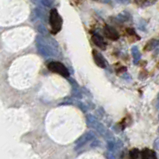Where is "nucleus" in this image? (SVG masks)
<instances>
[{
  "label": "nucleus",
  "mask_w": 159,
  "mask_h": 159,
  "mask_svg": "<svg viewBox=\"0 0 159 159\" xmlns=\"http://www.w3.org/2000/svg\"><path fill=\"white\" fill-rule=\"evenodd\" d=\"M92 41L93 43L96 45L97 47H99L102 50H105L106 49V43L104 41V39L101 37L100 35H97V34H94L92 36Z\"/></svg>",
  "instance_id": "423d86ee"
},
{
  "label": "nucleus",
  "mask_w": 159,
  "mask_h": 159,
  "mask_svg": "<svg viewBox=\"0 0 159 159\" xmlns=\"http://www.w3.org/2000/svg\"><path fill=\"white\" fill-rule=\"evenodd\" d=\"M48 69L54 72V73H58L63 77H68L69 76V71L65 67L64 64H62L61 62L57 61H52L48 64Z\"/></svg>",
  "instance_id": "7ed1b4c3"
},
{
  "label": "nucleus",
  "mask_w": 159,
  "mask_h": 159,
  "mask_svg": "<svg viewBox=\"0 0 159 159\" xmlns=\"http://www.w3.org/2000/svg\"><path fill=\"white\" fill-rule=\"evenodd\" d=\"M104 33L107 36L109 39H112V40H117L119 38V33L117 32V30L112 27L111 25H106L104 27Z\"/></svg>",
  "instance_id": "39448f33"
},
{
  "label": "nucleus",
  "mask_w": 159,
  "mask_h": 159,
  "mask_svg": "<svg viewBox=\"0 0 159 159\" xmlns=\"http://www.w3.org/2000/svg\"><path fill=\"white\" fill-rule=\"evenodd\" d=\"M94 134L92 133V132H87L86 134H84L82 137H81L78 141H77V146H79V147H81V146H84V145L87 143L88 141H90V140H92V139H94Z\"/></svg>",
  "instance_id": "0eeeda50"
},
{
  "label": "nucleus",
  "mask_w": 159,
  "mask_h": 159,
  "mask_svg": "<svg viewBox=\"0 0 159 159\" xmlns=\"http://www.w3.org/2000/svg\"><path fill=\"white\" fill-rule=\"evenodd\" d=\"M49 21H50L51 25V32L53 34H56L59 32L62 27V18L60 14L58 13L57 9H51L50 16H49Z\"/></svg>",
  "instance_id": "f03ea898"
},
{
  "label": "nucleus",
  "mask_w": 159,
  "mask_h": 159,
  "mask_svg": "<svg viewBox=\"0 0 159 159\" xmlns=\"http://www.w3.org/2000/svg\"><path fill=\"white\" fill-rule=\"evenodd\" d=\"M118 2H122V3H125V2H128L129 0H117Z\"/></svg>",
  "instance_id": "f8f14e48"
},
{
  "label": "nucleus",
  "mask_w": 159,
  "mask_h": 159,
  "mask_svg": "<svg viewBox=\"0 0 159 159\" xmlns=\"http://www.w3.org/2000/svg\"><path fill=\"white\" fill-rule=\"evenodd\" d=\"M129 155L132 159H137V158H140V152H139L138 149L134 148L129 152Z\"/></svg>",
  "instance_id": "9d476101"
},
{
  "label": "nucleus",
  "mask_w": 159,
  "mask_h": 159,
  "mask_svg": "<svg viewBox=\"0 0 159 159\" xmlns=\"http://www.w3.org/2000/svg\"><path fill=\"white\" fill-rule=\"evenodd\" d=\"M36 45H37L38 51L45 57L55 56L58 52V47L54 40L48 39L43 36H38L36 38Z\"/></svg>",
  "instance_id": "f257e3e1"
},
{
  "label": "nucleus",
  "mask_w": 159,
  "mask_h": 159,
  "mask_svg": "<svg viewBox=\"0 0 159 159\" xmlns=\"http://www.w3.org/2000/svg\"><path fill=\"white\" fill-rule=\"evenodd\" d=\"M92 54H93V59H94L95 63H96L99 67H101V68L107 67V62H106L105 59H104L103 55L100 52L97 51V50H93Z\"/></svg>",
  "instance_id": "20e7f679"
},
{
  "label": "nucleus",
  "mask_w": 159,
  "mask_h": 159,
  "mask_svg": "<svg viewBox=\"0 0 159 159\" xmlns=\"http://www.w3.org/2000/svg\"><path fill=\"white\" fill-rule=\"evenodd\" d=\"M41 2L44 6H46V7H49V6H51L52 5V3L53 1L52 0H41Z\"/></svg>",
  "instance_id": "9b49d317"
},
{
  "label": "nucleus",
  "mask_w": 159,
  "mask_h": 159,
  "mask_svg": "<svg viewBox=\"0 0 159 159\" xmlns=\"http://www.w3.org/2000/svg\"><path fill=\"white\" fill-rule=\"evenodd\" d=\"M155 148H156V149H158V139L155 141Z\"/></svg>",
  "instance_id": "ddd939ff"
},
{
  "label": "nucleus",
  "mask_w": 159,
  "mask_h": 159,
  "mask_svg": "<svg viewBox=\"0 0 159 159\" xmlns=\"http://www.w3.org/2000/svg\"><path fill=\"white\" fill-rule=\"evenodd\" d=\"M132 56H133V59H134V64H137V62L140 60V58H141V53H140L139 49L137 46H134L132 47Z\"/></svg>",
  "instance_id": "1a4fd4ad"
},
{
  "label": "nucleus",
  "mask_w": 159,
  "mask_h": 159,
  "mask_svg": "<svg viewBox=\"0 0 159 159\" xmlns=\"http://www.w3.org/2000/svg\"><path fill=\"white\" fill-rule=\"evenodd\" d=\"M140 157L143 159H155L156 158V154L151 149H143V150L140 152Z\"/></svg>",
  "instance_id": "6e6552de"
}]
</instances>
